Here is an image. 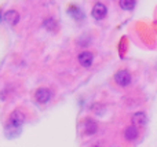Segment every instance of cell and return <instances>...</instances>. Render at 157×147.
Here are the masks:
<instances>
[{
  "label": "cell",
  "instance_id": "cell-1",
  "mask_svg": "<svg viewBox=\"0 0 157 147\" xmlns=\"http://www.w3.org/2000/svg\"><path fill=\"white\" fill-rule=\"evenodd\" d=\"M25 123V114L21 112H14L13 114L10 116V118H8V127H10L11 129H15L17 132L21 129V127L24 125Z\"/></svg>",
  "mask_w": 157,
  "mask_h": 147
},
{
  "label": "cell",
  "instance_id": "cell-2",
  "mask_svg": "<svg viewBox=\"0 0 157 147\" xmlns=\"http://www.w3.org/2000/svg\"><path fill=\"white\" fill-rule=\"evenodd\" d=\"M114 81L120 87H128L131 84V81H132V76H131V73L128 70L121 69V70H119L114 74Z\"/></svg>",
  "mask_w": 157,
  "mask_h": 147
},
{
  "label": "cell",
  "instance_id": "cell-3",
  "mask_svg": "<svg viewBox=\"0 0 157 147\" xmlns=\"http://www.w3.org/2000/svg\"><path fill=\"white\" fill-rule=\"evenodd\" d=\"M92 18L97 19V21H102L103 18L106 17V14H108V8H106L105 4H102V3H97V4L92 7Z\"/></svg>",
  "mask_w": 157,
  "mask_h": 147
},
{
  "label": "cell",
  "instance_id": "cell-4",
  "mask_svg": "<svg viewBox=\"0 0 157 147\" xmlns=\"http://www.w3.org/2000/svg\"><path fill=\"white\" fill-rule=\"evenodd\" d=\"M77 59H78V63L83 68H90L92 65V62H94V55L90 51H83L81 54H78Z\"/></svg>",
  "mask_w": 157,
  "mask_h": 147
},
{
  "label": "cell",
  "instance_id": "cell-5",
  "mask_svg": "<svg viewBox=\"0 0 157 147\" xmlns=\"http://www.w3.org/2000/svg\"><path fill=\"white\" fill-rule=\"evenodd\" d=\"M51 95L52 94L48 88H39V90L36 91V101H37L39 103L44 105L51 99Z\"/></svg>",
  "mask_w": 157,
  "mask_h": 147
},
{
  "label": "cell",
  "instance_id": "cell-6",
  "mask_svg": "<svg viewBox=\"0 0 157 147\" xmlns=\"http://www.w3.org/2000/svg\"><path fill=\"white\" fill-rule=\"evenodd\" d=\"M4 21L7 22L10 26H15V25L19 22V14H18V11H15V10L7 11V13L4 14Z\"/></svg>",
  "mask_w": 157,
  "mask_h": 147
},
{
  "label": "cell",
  "instance_id": "cell-7",
  "mask_svg": "<svg viewBox=\"0 0 157 147\" xmlns=\"http://www.w3.org/2000/svg\"><path fill=\"white\" fill-rule=\"evenodd\" d=\"M139 136V131H138V127L135 125H130L125 128L124 131V138L125 140H128V142H134V140H136V138Z\"/></svg>",
  "mask_w": 157,
  "mask_h": 147
},
{
  "label": "cell",
  "instance_id": "cell-8",
  "mask_svg": "<svg viewBox=\"0 0 157 147\" xmlns=\"http://www.w3.org/2000/svg\"><path fill=\"white\" fill-rule=\"evenodd\" d=\"M131 121H132V125H135V127H145L147 123V117L145 113L139 112V113H135V114L132 116Z\"/></svg>",
  "mask_w": 157,
  "mask_h": 147
},
{
  "label": "cell",
  "instance_id": "cell-9",
  "mask_svg": "<svg viewBox=\"0 0 157 147\" xmlns=\"http://www.w3.org/2000/svg\"><path fill=\"white\" fill-rule=\"evenodd\" d=\"M97 129H98V124L95 123V121H92L91 118H87V120L84 121V131H86L87 135L95 134Z\"/></svg>",
  "mask_w": 157,
  "mask_h": 147
},
{
  "label": "cell",
  "instance_id": "cell-10",
  "mask_svg": "<svg viewBox=\"0 0 157 147\" xmlns=\"http://www.w3.org/2000/svg\"><path fill=\"white\" fill-rule=\"evenodd\" d=\"M119 4H120V7H121L123 10L131 11V10H134V7H135L136 3H135V0H120Z\"/></svg>",
  "mask_w": 157,
  "mask_h": 147
},
{
  "label": "cell",
  "instance_id": "cell-11",
  "mask_svg": "<svg viewBox=\"0 0 157 147\" xmlns=\"http://www.w3.org/2000/svg\"><path fill=\"white\" fill-rule=\"evenodd\" d=\"M43 26L46 28L47 30H55V28H57V22L54 21V18H47L46 21L43 22Z\"/></svg>",
  "mask_w": 157,
  "mask_h": 147
},
{
  "label": "cell",
  "instance_id": "cell-12",
  "mask_svg": "<svg viewBox=\"0 0 157 147\" xmlns=\"http://www.w3.org/2000/svg\"><path fill=\"white\" fill-rule=\"evenodd\" d=\"M0 21H2V11H0Z\"/></svg>",
  "mask_w": 157,
  "mask_h": 147
}]
</instances>
